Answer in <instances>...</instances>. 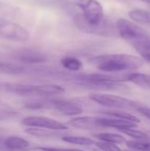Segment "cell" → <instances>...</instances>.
<instances>
[{
	"mask_svg": "<svg viewBox=\"0 0 150 151\" xmlns=\"http://www.w3.org/2000/svg\"><path fill=\"white\" fill-rule=\"evenodd\" d=\"M91 65L105 73H118L135 70L142 66L143 60L129 54H104L89 58Z\"/></svg>",
	"mask_w": 150,
	"mask_h": 151,
	"instance_id": "6da1fadb",
	"label": "cell"
},
{
	"mask_svg": "<svg viewBox=\"0 0 150 151\" xmlns=\"http://www.w3.org/2000/svg\"><path fill=\"white\" fill-rule=\"evenodd\" d=\"M75 3L82 12V19L87 28L85 31L103 34L104 11L102 4L97 0H75Z\"/></svg>",
	"mask_w": 150,
	"mask_h": 151,
	"instance_id": "7a4b0ae2",
	"label": "cell"
},
{
	"mask_svg": "<svg viewBox=\"0 0 150 151\" xmlns=\"http://www.w3.org/2000/svg\"><path fill=\"white\" fill-rule=\"evenodd\" d=\"M89 98L96 104H99L104 107L113 108L117 110H138L141 106H142L137 102L114 95L93 94L89 96Z\"/></svg>",
	"mask_w": 150,
	"mask_h": 151,
	"instance_id": "3957f363",
	"label": "cell"
},
{
	"mask_svg": "<svg viewBox=\"0 0 150 151\" xmlns=\"http://www.w3.org/2000/svg\"><path fill=\"white\" fill-rule=\"evenodd\" d=\"M116 28L120 36L128 42H134L149 37L142 27L126 19H118L116 22Z\"/></svg>",
	"mask_w": 150,
	"mask_h": 151,
	"instance_id": "277c9868",
	"label": "cell"
},
{
	"mask_svg": "<svg viewBox=\"0 0 150 151\" xmlns=\"http://www.w3.org/2000/svg\"><path fill=\"white\" fill-rule=\"evenodd\" d=\"M0 36L12 42H25L29 40V32L22 26L10 20L0 21Z\"/></svg>",
	"mask_w": 150,
	"mask_h": 151,
	"instance_id": "5b68a950",
	"label": "cell"
},
{
	"mask_svg": "<svg viewBox=\"0 0 150 151\" xmlns=\"http://www.w3.org/2000/svg\"><path fill=\"white\" fill-rule=\"evenodd\" d=\"M21 123L24 126H27L29 127H36V128H42V129H49V130H55V131H66L69 129L68 126L64 123H61L50 118L41 117V116L26 117L22 119Z\"/></svg>",
	"mask_w": 150,
	"mask_h": 151,
	"instance_id": "8992f818",
	"label": "cell"
},
{
	"mask_svg": "<svg viewBox=\"0 0 150 151\" xmlns=\"http://www.w3.org/2000/svg\"><path fill=\"white\" fill-rule=\"evenodd\" d=\"M14 58L17 61L27 65L41 64L48 60V57L45 54L30 49H23L16 51L14 54Z\"/></svg>",
	"mask_w": 150,
	"mask_h": 151,
	"instance_id": "52a82bcc",
	"label": "cell"
},
{
	"mask_svg": "<svg viewBox=\"0 0 150 151\" xmlns=\"http://www.w3.org/2000/svg\"><path fill=\"white\" fill-rule=\"evenodd\" d=\"M51 108L67 116H76L82 113V108L75 102L66 99H50Z\"/></svg>",
	"mask_w": 150,
	"mask_h": 151,
	"instance_id": "ba28073f",
	"label": "cell"
},
{
	"mask_svg": "<svg viewBox=\"0 0 150 151\" xmlns=\"http://www.w3.org/2000/svg\"><path fill=\"white\" fill-rule=\"evenodd\" d=\"M65 90L63 87L57 84H42L33 85V96L49 97L57 96L65 93Z\"/></svg>",
	"mask_w": 150,
	"mask_h": 151,
	"instance_id": "9c48e42d",
	"label": "cell"
},
{
	"mask_svg": "<svg viewBox=\"0 0 150 151\" xmlns=\"http://www.w3.org/2000/svg\"><path fill=\"white\" fill-rule=\"evenodd\" d=\"M97 123L98 125L103 128V127H111L116 128L118 130L123 129V128H135L138 127L137 123L126 121L123 119H118L115 118H100L97 117Z\"/></svg>",
	"mask_w": 150,
	"mask_h": 151,
	"instance_id": "30bf717a",
	"label": "cell"
},
{
	"mask_svg": "<svg viewBox=\"0 0 150 151\" xmlns=\"http://www.w3.org/2000/svg\"><path fill=\"white\" fill-rule=\"evenodd\" d=\"M68 125L74 128L94 130L102 128L97 123V117H77L68 121Z\"/></svg>",
	"mask_w": 150,
	"mask_h": 151,
	"instance_id": "8fae6325",
	"label": "cell"
},
{
	"mask_svg": "<svg viewBox=\"0 0 150 151\" xmlns=\"http://www.w3.org/2000/svg\"><path fill=\"white\" fill-rule=\"evenodd\" d=\"M3 146L8 151H27L30 143L22 137L12 135L4 140Z\"/></svg>",
	"mask_w": 150,
	"mask_h": 151,
	"instance_id": "7c38bea8",
	"label": "cell"
},
{
	"mask_svg": "<svg viewBox=\"0 0 150 151\" xmlns=\"http://www.w3.org/2000/svg\"><path fill=\"white\" fill-rule=\"evenodd\" d=\"M26 133L34 135L36 137H44V138H52V137H58L61 138L64 135H66L63 133V131H55V130H49V129H42V128H36V127H29L26 129Z\"/></svg>",
	"mask_w": 150,
	"mask_h": 151,
	"instance_id": "4fadbf2b",
	"label": "cell"
},
{
	"mask_svg": "<svg viewBox=\"0 0 150 151\" xmlns=\"http://www.w3.org/2000/svg\"><path fill=\"white\" fill-rule=\"evenodd\" d=\"M128 81H132L133 83L142 88L150 89L149 74L141 73H129Z\"/></svg>",
	"mask_w": 150,
	"mask_h": 151,
	"instance_id": "5bb4252c",
	"label": "cell"
},
{
	"mask_svg": "<svg viewBox=\"0 0 150 151\" xmlns=\"http://www.w3.org/2000/svg\"><path fill=\"white\" fill-rule=\"evenodd\" d=\"M25 72H26V68L23 65L0 61V73L18 75V74L24 73Z\"/></svg>",
	"mask_w": 150,
	"mask_h": 151,
	"instance_id": "9a60e30c",
	"label": "cell"
},
{
	"mask_svg": "<svg viewBox=\"0 0 150 151\" xmlns=\"http://www.w3.org/2000/svg\"><path fill=\"white\" fill-rule=\"evenodd\" d=\"M133 45L136 51L141 56V58L150 63V38L137 41L133 42Z\"/></svg>",
	"mask_w": 150,
	"mask_h": 151,
	"instance_id": "2e32d148",
	"label": "cell"
},
{
	"mask_svg": "<svg viewBox=\"0 0 150 151\" xmlns=\"http://www.w3.org/2000/svg\"><path fill=\"white\" fill-rule=\"evenodd\" d=\"M129 17L137 23L150 26V12L142 9H133L129 11Z\"/></svg>",
	"mask_w": 150,
	"mask_h": 151,
	"instance_id": "e0dca14e",
	"label": "cell"
},
{
	"mask_svg": "<svg viewBox=\"0 0 150 151\" xmlns=\"http://www.w3.org/2000/svg\"><path fill=\"white\" fill-rule=\"evenodd\" d=\"M99 113L104 116H108L110 118H115V119L131 121L134 123H140V119L124 111H100Z\"/></svg>",
	"mask_w": 150,
	"mask_h": 151,
	"instance_id": "ac0fdd59",
	"label": "cell"
},
{
	"mask_svg": "<svg viewBox=\"0 0 150 151\" xmlns=\"http://www.w3.org/2000/svg\"><path fill=\"white\" fill-rule=\"evenodd\" d=\"M17 9L7 3L0 2V21L10 20L11 21L16 18Z\"/></svg>",
	"mask_w": 150,
	"mask_h": 151,
	"instance_id": "d6986e66",
	"label": "cell"
},
{
	"mask_svg": "<svg viewBox=\"0 0 150 151\" xmlns=\"http://www.w3.org/2000/svg\"><path fill=\"white\" fill-rule=\"evenodd\" d=\"M61 65L65 69L71 72H78L83 66L82 62L79 58L71 56L64 57L61 59Z\"/></svg>",
	"mask_w": 150,
	"mask_h": 151,
	"instance_id": "ffe728a7",
	"label": "cell"
},
{
	"mask_svg": "<svg viewBox=\"0 0 150 151\" xmlns=\"http://www.w3.org/2000/svg\"><path fill=\"white\" fill-rule=\"evenodd\" d=\"M24 107L28 110H42V109H50L51 103L50 98L44 97L42 99H35L27 101L24 104Z\"/></svg>",
	"mask_w": 150,
	"mask_h": 151,
	"instance_id": "44dd1931",
	"label": "cell"
},
{
	"mask_svg": "<svg viewBox=\"0 0 150 151\" xmlns=\"http://www.w3.org/2000/svg\"><path fill=\"white\" fill-rule=\"evenodd\" d=\"M62 140L65 142L80 145V146H92L95 144V142L93 139L84 137V136H76V135H64Z\"/></svg>",
	"mask_w": 150,
	"mask_h": 151,
	"instance_id": "7402d4cb",
	"label": "cell"
},
{
	"mask_svg": "<svg viewBox=\"0 0 150 151\" xmlns=\"http://www.w3.org/2000/svg\"><path fill=\"white\" fill-rule=\"evenodd\" d=\"M95 137L100 140L101 142H111L115 144L124 143L126 142L124 136L118 134H114V133H99V134H95Z\"/></svg>",
	"mask_w": 150,
	"mask_h": 151,
	"instance_id": "603a6c76",
	"label": "cell"
},
{
	"mask_svg": "<svg viewBox=\"0 0 150 151\" xmlns=\"http://www.w3.org/2000/svg\"><path fill=\"white\" fill-rule=\"evenodd\" d=\"M121 133L125 134L126 135H128L135 140L138 141H149L150 140V136H149L147 134L139 131V130H134V128H123L119 130Z\"/></svg>",
	"mask_w": 150,
	"mask_h": 151,
	"instance_id": "cb8c5ba5",
	"label": "cell"
},
{
	"mask_svg": "<svg viewBox=\"0 0 150 151\" xmlns=\"http://www.w3.org/2000/svg\"><path fill=\"white\" fill-rule=\"evenodd\" d=\"M126 146L131 150H135L139 151H150V142L146 141H126Z\"/></svg>",
	"mask_w": 150,
	"mask_h": 151,
	"instance_id": "d4e9b609",
	"label": "cell"
},
{
	"mask_svg": "<svg viewBox=\"0 0 150 151\" xmlns=\"http://www.w3.org/2000/svg\"><path fill=\"white\" fill-rule=\"evenodd\" d=\"M95 145L102 151H122L119 147H118L115 143H111V142H95Z\"/></svg>",
	"mask_w": 150,
	"mask_h": 151,
	"instance_id": "484cf974",
	"label": "cell"
},
{
	"mask_svg": "<svg viewBox=\"0 0 150 151\" xmlns=\"http://www.w3.org/2000/svg\"><path fill=\"white\" fill-rule=\"evenodd\" d=\"M19 116V112L11 109H0V121H5L16 118Z\"/></svg>",
	"mask_w": 150,
	"mask_h": 151,
	"instance_id": "4316f807",
	"label": "cell"
},
{
	"mask_svg": "<svg viewBox=\"0 0 150 151\" xmlns=\"http://www.w3.org/2000/svg\"><path fill=\"white\" fill-rule=\"evenodd\" d=\"M27 151H84L78 149H62V148H50V147H34L28 149Z\"/></svg>",
	"mask_w": 150,
	"mask_h": 151,
	"instance_id": "83f0119b",
	"label": "cell"
},
{
	"mask_svg": "<svg viewBox=\"0 0 150 151\" xmlns=\"http://www.w3.org/2000/svg\"><path fill=\"white\" fill-rule=\"evenodd\" d=\"M137 111H138L141 114H142L143 116H145L146 118H148L149 119H150V108L141 106Z\"/></svg>",
	"mask_w": 150,
	"mask_h": 151,
	"instance_id": "f1b7e54d",
	"label": "cell"
},
{
	"mask_svg": "<svg viewBox=\"0 0 150 151\" xmlns=\"http://www.w3.org/2000/svg\"><path fill=\"white\" fill-rule=\"evenodd\" d=\"M141 2H144V3H147V4H150V0H140Z\"/></svg>",
	"mask_w": 150,
	"mask_h": 151,
	"instance_id": "f546056e",
	"label": "cell"
},
{
	"mask_svg": "<svg viewBox=\"0 0 150 151\" xmlns=\"http://www.w3.org/2000/svg\"><path fill=\"white\" fill-rule=\"evenodd\" d=\"M0 144H1V139H0Z\"/></svg>",
	"mask_w": 150,
	"mask_h": 151,
	"instance_id": "4dcf8cb0",
	"label": "cell"
},
{
	"mask_svg": "<svg viewBox=\"0 0 150 151\" xmlns=\"http://www.w3.org/2000/svg\"><path fill=\"white\" fill-rule=\"evenodd\" d=\"M124 151H132V150H124Z\"/></svg>",
	"mask_w": 150,
	"mask_h": 151,
	"instance_id": "1f68e13d",
	"label": "cell"
}]
</instances>
